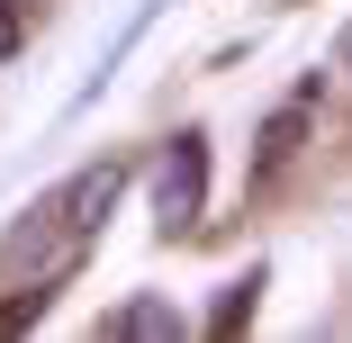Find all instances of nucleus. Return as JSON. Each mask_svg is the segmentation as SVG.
Segmentation results:
<instances>
[{
	"instance_id": "obj_1",
	"label": "nucleus",
	"mask_w": 352,
	"mask_h": 343,
	"mask_svg": "<svg viewBox=\"0 0 352 343\" xmlns=\"http://www.w3.org/2000/svg\"><path fill=\"white\" fill-rule=\"evenodd\" d=\"M199 208H208V135L181 126L172 145H163V163H154V226L163 235H190Z\"/></svg>"
},
{
	"instance_id": "obj_2",
	"label": "nucleus",
	"mask_w": 352,
	"mask_h": 343,
	"mask_svg": "<svg viewBox=\"0 0 352 343\" xmlns=\"http://www.w3.org/2000/svg\"><path fill=\"white\" fill-rule=\"evenodd\" d=\"M118 190H126V163H91L63 199H45V217H54V226H73V235H100V217L118 208Z\"/></svg>"
},
{
	"instance_id": "obj_3",
	"label": "nucleus",
	"mask_w": 352,
	"mask_h": 343,
	"mask_svg": "<svg viewBox=\"0 0 352 343\" xmlns=\"http://www.w3.org/2000/svg\"><path fill=\"white\" fill-rule=\"evenodd\" d=\"M100 334H163V343H172V334H181V316H172L163 298H135V307H109V316H100Z\"/></svg>"
},
{
	"instance_id": "obj_4",
	"label": "nucleus",
	"mask_w": 352,
	"mask_h": 343,
	"mask_svg": "<svg viewBox=\"0 0 352 343\" xmlns=\"http://www.w3.org/2000/svg\"><path fill=\"white\" fill-rule=\"evenodd\" d=\"M19 54V0H0V63Z\"/></svg>"
},
{
	"instance_id": "obj_5",
	"label": "nucleus",
	"mask_w": 352,
	"mask_h": 343,
	"mask_svg": "<svg viewBox=\"0 0 352 343\" xmlns=\"http://www.w3.org/2000/svg\"><path fill=\"white\" fill-rule=\"evenodd\" d=\"M343 54H352V36H343Z\"/></svg>"
}]
</instances>
